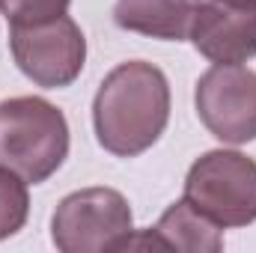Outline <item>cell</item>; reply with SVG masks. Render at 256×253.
Masks as SVG:
<instances>
[{"instance_id":"obj_6","label":"cell","mask_w":256,"mask_h":253,"mask_svg":"<svg viewBox=\"0 0 256 253\" xmlns=\"http://www.w3.org/2000/svg\"><path fill=\"white\" fill-rule=\"evenodd\" d=\"M194 108L212 137L230 146L256 140V72L214 63L194 86Z\"/></svg>"},{"instance_id":"obj_1","label":"cell","mask_w":256,"mask_h":253,"mask_svg":"<svg viewBox=\"0 0 256 253\" xmlns=\"http://www.w3.org/2000/svg\"><path fill=\"white\" fill-rule=\"evenodd\" d=\"M170 122V84L146 60L120 63L96 90L92 128L104 152L134 158L152 149Z\"/></svg>"},{"instance_id":"obj_2","label":"cell","mask_w":256,"mask_h":253,"mask_svg":"<svg viewBox=\"0 0 256 253\" xmlns=\"http://www.w3.org/2000/svg\"><path fill=\"white\" fill-rule=\"evenodd\" d=\"M68 158V122L63 110L39 96L0 102V167L27 185L48 182Z\"/></svg>"},{"instance_id":"obj_5","label":"cell","mask_w":256,"mask_h":253,"mask_svg":"<svg viewBox=\"0 0 256 253\" xmlns=\"http://www.w3.org/2000/svg\"><path fill=\"white\" fill-rule=\"evenodd\" d=\"M9 51L21 74L45 90L72 86L86 63L84 30L68 15L42 24L9 27Z\"/></svg>"},{"instance_id":"obj_4","label":"cell","mask_w":256,"mask_h":253,"mask_svg":"<svg viewBox=\"0 0 256 253\" xmlns=\"http://www.w3.org/2000/svg\"><path fill=\"white\" fill-rule=\"evenodd\" d=\"M134 236L128 200L114 188H84L60 200L51 218V242L63 253L126 250Z\"/></svg>"},{"instance_id":"obj_3","label":"cell","mask_w":256,"mask_h":253,"mask_svg":"<svg viewBox=\"0 0 256 253\" xmlns=\"http://www.w3.org/2000/svg\"><path fill=\"white\" fill-rule=\"evenodd\" d=\"M185 200L224 230L256 220V161L236 149L202 152L185 176Z\"/></svg>"},{"instance_id":"obj_8","label":"cell","mask_w":256,"mask_h":253,"mask_svg":"<svg viewBox=\"0 0 256 253\" xmlns=\"http://www.w3.org/2000/svg\"><path fill=\"white\" fill-rule=\"evenodd\" d=\"M200 3L202 0H116L114 21L128 33L164 42H182L191 33Z\"/></svg>"},{"instance_id":"obj_7","label":"cell","mask_w":256,"mask_h":253,"mask_svg":"<svg viewBox=\"0 0 256 253\" xmlns=\"http://www.w3.org/2000/svg\"><path fill=\"white\" fill-rule=\"evenodd\" d=\"M188 39L208 63L236 66L254 60L256 0H202Z\"/></svg>"},{"instance_id":"obj_11","label":"cell","mask_w":256,"mask_h":253,"mask_svg":"<svg viewBox=\"0 0 256 253\" xmlns=\"http://www.w3.org/2000/svg\"><path fill=\"white\" fill-rule=\"evenodd\" d=\"M68 3L72 0H0V15L9 21V27H27L66 15Z\"/></svg>"},{"instance_id":"obj_9","label":"cell","mask_w":256,"mask_h":253,"mask_svg":"<svg viewBox=\"0 0 256 253\" xmlns=\"http://www.w3.org/2000/svg\"><path fill=\"white\" fill-rule=\"evenodd\" d=\"M161 250H191V253H218L224 250V226L208 220L182 196L176 200L161 220L152 226Z\"/></svg>"},{"instance_id":"obj_10","label":"cell","mask_w":256,"mask_h":253,"mask_svg":"<svg viewBox=\"0 0 256 253\" xmlns=\"http://www.w3.org/2000/svg\"><path fill=\"white\" fill-rule=\"evenodd\" d=\"M27 214H30L27 182L9 167H0V242L24 230Z\"/></svg>"}]
</instances>
